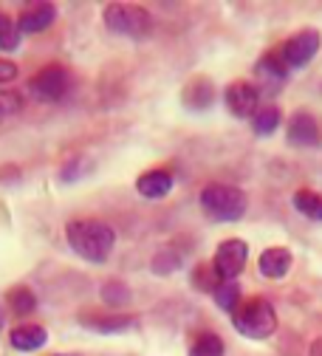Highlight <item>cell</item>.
Listing matches in <instances>:
<instances>
[{"label": "cell", "instance_id": "1", "mask_svg": "<svg viewBox=\"0 0 322 356\" xmlns=\"http://www.w3.org/2000/svg\"><path fill=\"white\" fill-rule=\"evenodd\" d=\"M65 235H68L71 249L90 263L108 260L116 243V232L108 224H102V220H74V224H68Z\"/></svg>", "mask_w": 322, "mask_h": 356}, {"label": "cell", "instance_id": "2", "mask_svg": "<svg viewBox=\"0 0 322 356\" xmlns=\"http://www.w3.org/2000/svg\"><path fill=\"white\" fill-rule=\"evenodd\" d=\"M235 328L249 337V339H266L277 331V314H274V305L263 297H255L243 305H238L235 311Z\"/></svg>", "mask_w": 322, "mask_h": 356}, {"label": "cell", "instance_id": "3", "mask_svg": "<svg viewBox=\"0 0 322 356\" xmlns=\"http://www.w3.org/2000/svg\"><path fill=\"white\" fill-rule=\"evenodd\" d=\"M201 207L212 220H238L246 212V193L229 184H209L201 190Z\"/></svg>", "mask_w": 322, "mask_h": 356}, {"label": "cell", "instance_id": "4", "mask_svg": "<svg viewBox=\"0 0 322 356\" xmlns=\"http://www.w3.org/2000/svg\"><path fill=\"white\" fill-rule=\"evenodd\" d=\"M105 23L111 31L124 37H147L156 29L153 15L145 6H133V3H111L105 9Z\"/></svg>", "mask_w": 322, "mask_h": 356}, {"label": "cell", "instance_id": "5", "mask_svg": "<svg viewBox=\"0 0 322 356\" xmlns=\"http://www.w3.org/2000/svg\"><path fill=\"white\" fill-rule=\"evenodd\" d=\"M71 91V71L65 65H45L29 79V94L40 102H60Z\"/></svg>", "mask_w": 322, "mask_h": 356}, {"label": "cell", "instance_id": "6", "mask_svg": "<svg viewBox=\"0 0 322 356\" xmlns=\"http://www.w3.org/2000/svg\"><path fill=\"white\" fill-rule=\"evenodd\" d=\"M246 257H249V246L238 238H229L218 246L215 252V260H212V272L220 283H232L246 266Z\"/></svg>", "mask_w": 322, "mask_h": 356}, {"label": "cell", "instance_id": "7", "mask_svg": "<svg viewBox=\"0 0 322 356\" xmlns=\"http://www.w3.org/2000/svg\"><path fill=\"white\" fill-rule=\"evenodd\" d=\"M322 46V34L316 29H305V31H297L291 34L286 42H283V49H280V60L286 63V68H300L305 63L314 60V54L319 51Z\"/></svg>", "mask_w": 322, "mask_h": 356}, {"label": "cell", "instance_id": "8", "mask_svg": "<svg viewBox=\"0 0 322 356\" xmlns=\"http://www.w3.org/2000/svg\"><path fill=\"white\" fill-rule=\"evenodd\" d=\"M257 102H260V94L252 82H232L226 91V105L235 116L246 119V116H255L257 113Z\"/></svg>", "mask_w": 322, "mask_h": 356}, {"label": "cell", "instance_id": "9", "mask_svg": "<svg viewBox=\"0 0 322 356\" xmlns=\"http://www.w3.org/2000/svg\"><path fill=\"white\" fill-rule=\"evenodd\" d=\"M54 17H57L54 3L37 0V3H31V6H26V9L20 12L17 29H20V34H23V31H26V34H37V31H42V29H49V26L54 23Z\"/></svg>", "mask_w": 322, "mask_h": 356}, {"label": "cell", "instance_id": "10", "mask_svg": "<svg viewBox=\"0 0 322 356\" xmlns=\"http://www.w3.org/2000/svg\"><path fill=\"white\" fill-rule=\"evenodd\" d=\"M319 124L311 113H294L289 122V142L297 147H316L319 145Z\"/></svg>", "mask_w": 322, "mask_h": 356}, {"label": "cell", "instance_id": "11", "mask_svg": "<svg viewBox=\"0 0 322 356\" xmlns=\"http://www.w3.org/2000/svg\"><path fill=\"white\" fill-rule=\"evenodd\" d=\"M257 266H260V275H263V277L280 280V277H286L289 269H291V252H289L286 246H271V249H266V252L260 254Z\"/></svg>", "mask_w": 322, "mask_h": 356}, {"label": "cell", "instance_id": "12", "mask_svg": "<svg viewBox=\"0 0 322 356\" xmlns=\"http://www.w3.org/2000/svg\"><path fill=\"white\" fill-rule=\"evenodd\" d=\"M136 190H139L145 198H164L172 190V175L167 170H147L139 175Z\"/></svg>", "mask_w": 322, "mask_h": 356}, {"label": "cell", "instance_id": "13", "mask_svg": "<svg viewBox=\"0 0 322 356\" xmlns=\"http://www.w3.org/2000/svg\"><path fill=\"white\" fill-rule=\"evenodd\" d=\"M45 339H49L45 328H42V325H31V323L17 325V328L9 334V342H12L15 350H37V348L45 345Z\"/></svg>", "mask_w": 322, "mask_h": 356}, {"label": "cell", "instance_id": "14", "mask_svg": "<svg viewBox=\"0 0 322 356\" xmlns=\"http://www.w3.org/2000/svg\"><path fill=\"white\" fill-rule=\"evenodd\" d=\"M294 207L308 220H322V193H316V190H297L294 193Z\"/></svg>", "mask_w": 322, "mask_h": 356}, {"label": "cell", "instance_id": "15", "mask_svg": "<svg viewBox=\"0 0 322 356\" xmlns=\"http://www.w3.org/2000/svg\"><path fill=\"white\" fill-rule=\"evenodd\" d=\"M255 71H257V79L266 82V85H274V82H283L286 79V63L280 57H274V54L260 57V63H257Z\"/></svg>", "mask_w": 322, "mask_h": 356}, {"label": "cell", "instance_id": "16", "mask_svg": "<svg viewBox=\"0 0 322 356\" xmlns=\"http://www.w3.org/2000/svg\"><path fill=\"white\" fill-rule=\"evenodd\" d=\"M184 102H187L193 111H204L209 102H212V85L207 79H195L187 85V91H184Z\"/></svg>", "mask_w": 322, "mask_h": 356}, {"label": "cell", "instance_id": "17", "mask_svg": "<svg viewBox=\"0 0 322 356\" xmlns=\"http://www.w3.org/2000/svg\"><path fill=\"white\" fill-rule=\"evenodd\" d=\"M136 325V317H90L85 320V328H94V331H102V334H119V331H127Z\"/></svg>", "mask_w": 322, "mask_h": 356}, {"label": "cell", "instance_id": "18", "mask_svg": "<svg viewBox=\"0 0 322 356\" xmlns=\"http://www.w3.org/2000/svg\"><path fill=\"white\" fill-rule=\"evenodd\" d=\"M6 302H9V308L15 311V314H31L34 311V305H37V300H34V291L31 289H26V286H17V289H12L9 291V297H6Z\"/></svg>", "mask_w": 322, "mask_h": 356}, {"label": "cell", "instance_id": "19", "mask_svg": "<svg viewBox=\"0 0 322 356\" xmlns=\"http://www.w3.org/2000/svg\"><path fill=\"white\" fill-rule=\"evenodd\" d=\"M215 294V302L223 308V311H238V305H241V289H238V283L232 280V283H218V289L212 291Z\"/></svg>", "mask_w": 322, "mask_h": 356}, {"label": "cell", "instance_id": "20", "mask_svg": "<svg viewBox=\"0 0 322 356\" xmlns=\"http://www.w3.org/2000/svg\"><path fill=\"white\" fill-rule=\"evenodd\" d=\"M280 108L277 105H266V108H257V113L252 116V122H255V130L257 133H274L277 130V124H280Z\"/></svg>", "mask_w": 322, "mask_h": 356}, {"label": "cell", "instance_id": "21", "mask_svg": "<svg viewBox=\"0 0 322 356\" xmlns=\"http://www.w3.org/2000/svg\"><path fill=\"white\" fill-rule=\"evenodd\" d=\"M17 46H20V29H17V23L6 12H0V49L15 51Z\"/></svg>", "mask_w": 322, "mask_h": 356}, {"label": "cell", "instance_id": "22", "mask_svg": "<svg viewBox=\"0 0 322 356\" xmlns=\"http://www.w3.org/2000/svg\"><path fill=\"white\" fill-rule=\"evenodd\" d=\"M190 356H223V339L218 334H201L195 337Z\"/></svg>", "mask_w": 322, "mask_h": 356}, {"label": "cell", "instance_id": "23", "mask_svg": "<svg viewBox=\"0 0 322 356\" xmlns=\"http://www.w3.org/2000/svg\"><path fill=\"white\" fill-rule=\"evenodd\" d=\"M20 108H23V97L17 91H0V122L9 116H17Z\"/></svg>", "mask_w": 322, "mask_h": 356}, {"label": "cell", "instance_id": "24", "mask_svg": "<svg viewBox=\"0 0 322 356\" xmlns=\"http://www.w3.org/2000/svg\"><path fill=\"white\" fill-rule=\"evenodd\" d=\"M178 266H181V257L175 254V252H159L156 257H153V272L156 275H170V272H175L178 269Z\"/></svg>", "mask_w": 322, "mask_h": 356}, {"label": "cell", "instance_id": "25", "mask_svg": "<svg viewBox=\"0 0 322 356\" xmlns=\"http://www.w3.org/2000/svg\"><path fill=\"white\" fill-rule=\"evenodd\" d=\"M193 283H195L201 291H215V289H218V277H215V272H212V266H198Z\"/></svg>", "mask_w": 322, "mask_h": 356}, {"label": "cell", "instance_id": "26", "mask_svg": "<svg viewBox=\"0 0 322 356\" xmlns=\"http://www.w3.org/2000/svg\"><path fill=\"white\" fill-rule=\"evenodd\" d=\"M102 297H105V302H111V305H122V302H127L130 291H127L124 283H105Z\"/></svg>", "mask_w": 322, "mask_h": 356}, {"label": "cell", "instance_id": "27", "mask_svg": "<svg viewBox=\"0 0 322 356\" xmlns=\"http://www.w3.org/2000/svg\"><path fill=\"white\" fill-rule=\"evenodd\" d=\"M12 79H17V65L0 57V82H12Z\"/></svg>", "mask_w": 322, "mask_h": 356}, {"label": "cell", "instance_id": "28", "mask_svg": "<svg viewBox=\"0 0 322 356\" xmlns=\"http://www.w3.org/2000/svg\"><path fill=\"white\" fill-rule=\"evenodd\" d=\"M311 356H322V339H316V342H314V348H311Z\"/></svg>", "mask_w": 322, "mask_h": 356}, {"label": "cell", "instance_id": "29", "mask_svg": "<svg viewBox=\"0 0 322 356\" xmlns=\"http://www.w3.org/2000/svg\"><path fill=\"white\" fill-rule=\"evenodd\" d=\"M0 328H3V308H0Z\"/></svg>", "mask_w": 322, "mask_h": 356}]
</instances>
